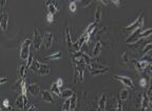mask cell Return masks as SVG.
Instances as JSON below:
<instances>
[{
    "instance_id": "6da1fadb",
    "label": "cell",
    "mask_w": 152,
    "mask_h": 111,
    "mask_svg": "<svg viewBox=\"0 0 152 111\" xmlns=\"http://www.w3.org/2000/svg\"><path fill=\"white\" fill-rule=\"evenodd\" d=\"M150 35H152V28L147 29L145 31H140V29H138V30H136L133 34H131V35L129 36V38H127L126 43H128V45L137 43L140 40L149 37Z\"/></svg>"
},
{
    "instance_id": "7a4b0ae2",
    "label": "cell",
    "mask_w": 152,
    "mask_h": 111,
    "mask_svg": "<svg viewBox=\"0 0 152 111\" xmlns=\"http://www.w3.org/2000/svg\"><path fill=\"white\" fill-rule=\"evenodd\" d=\"M30 69L32 70V72H34L35 74L40 75V76H45L50 73V67L48 66V65L40 62L39 60H37V59H34L33 64H32Z\"/></svg>"
},
{
    "instance_id": "3957f363",
    "label": "cell",
    "mask_w": 152,
    "mask_h": 111,
    "mask_svg": "<svg viewBox=\"0 0 152 111\" xmlns=\"http://www.w3.org/2000/svg\"><path fill=\"white\" fill-rule=\"evenodd\" d=\"M142 24H144V14H142V13H140V14L138 15L137 18H136L135 21L133 22V24H131L130 26H126V28L123 29V32L125 34L131 35V34L134 33L136 30H138V29L142 28Z\"/></svg>"
},
{
    "instance_id": "277c9868",
    "label": "cell",
    "mask_w": 152,
    "mask_h": 111,
    "mask_svg": "<svg viewBox=\"0 0 152 111\" xmlns=\"http://www.w3.org/2000/svg\"><path fill=\"white\" fill-rule=\"evenodd\" d=\"M31 43H32V41L30 38H26V39L22 41L21 48H20V54H19V57H20L21 60H26V59H28V55L31 53V51H30Z\"/></svg>"
},
{
    "instance_id": "5b68a950",
    "label": "cell",
    "mask_w": 152,
    "mask_h": 111,
    "mask_svg": "<svg viewBox=\"0 0 152 111\" xmlns=\"http://www.w3.org/2000/svg\"><path fill=\"white\" fill-rule=\"evenodd\" d=\"M43 45V40H42V36L40 35V32L38 30L37 26L34 28V39H33V47L36 51L40 49V47Z\"/></svg>"
},
{
    "instance_id": "8992f818",
    "label": "cell",
    "mask_w": 152,
    "mask_h": 111,
    "mask_svg": "<svg viewBox=\"0 0 152 111\" xmlns=\"http://www.w3.org/2000/svg\"><path fill=\"white\" fill-rule=\"evenodd\" d=\"M151 64L148 60H142V59H136V60H133V65L135 67L136 71L138 73H144L146 69L149 67V65Z\"/></svg>"
},
{
    "instance_id": "52a82bcc",
    "label": "cell",
    "mask_w": 152,
    "mask_h": 111,
    "mask_svg": "<svg viewBox=\"0 0 152 111\" xmlns=\"http://www.w3.org/2000/svg\"><path fill=\"white\" fill-rule=\"evenodd\" d=\"M28 105V99L26 97V95L20 94L18 95V97L15 101V108L18 109H26Z\"/></svg>"
},
{
    "instance_id": "ba28073f",
    "label": "cell",
    "mask_w": 152,
    "mask_h": 111,
    "mask_svg": "<svg viewBox=\"0 0 152 111\" xmlns=\"http://www.w3.org/2000/svg\"><path fill=\"white\" fill-rule=\"evenodd\" d=\"M113 78L117 82H119L121 84H123V86L127 88H133L134 87V84H133V80L130 77H127V76H119V75H114Z\"/></svg>"
},
{
    "instance_id": "9c48e42d",
    "label": "cell",
    "mask_w": 152,
    "mask_h": 111,
    "mask_svg": "<svg viewBox=\"0 0 152 111\" xmlns=\"http://www.w3.org/2000/svg\"><path fill=\"white\" fill-rule=\"evenodd\" d=\"M42 40H43V47L45 49H50L53 46V43H54V36H53V34L51 32H45L43 34Z\"/></svg>"
},
{
    "instance_id": "30bf717a",
    "label": "cell",
    "mask_w": 152,
    "mask_h": 111,
    "mask_svg": "<svg viewBox=\"0 0 152 111\" xmlns=\"http://www.w3.org/2000/svg\"><path fill=\"white\" fill-rule=\"evenodd\" d=\"M7 24H9V14L5 12L4 10H2L1 12V19H0V28H1V31L7 32Z\"/></svg>"
},
{
    "instance_id": "8fae6325",
    "label": "cell",
    "mask_w": 152,
    "mask_h": 111,
    "mask_svg": "<svg viewBox=\"0 0 152 111\" xmlns=\"http://www.w3.org/2000/svg\"><path fill=\"white\" fill-rule=\"evenodd\" d=\"M41 97H42V99L45 102L49 103V104H56L54 97H53V93L51 91L45 90L43 92H41Z\"/></svg>"
},
{
    "instance_id": "7c38bea8",
    "label": "cell",
    "mask_w": 152,
    "mask_h": 111,
    "mask_svg": "<svg viewBox=\"0 0 152 111\" xmlns=\"http://www.w3.org/2000/svg\"><path fill=\"white\" fill-rule=\"evenodd\" d=\"M107 99L108 94L106 92H104L100 95L99 99H98V110H106L107 109Z\"/></svg>"
},
{
    "instance_id": "4fadbf2b",
    "label": "cell",
    "mask_w": 152,
    "mask_h": 111,
    "mask_svg": "<svg viewBox=\"0 0 152 111\" xmlns=\"http://www.w3.org/2000/svg\"><path fill=\"white\" fill-rule=\"evenodd\" d=\"M64 37H66V46L69 48V50L71 51L72 48H73V45L74 43L72 41V38H71V33H70V29H69V26L66 24V29H64Z\"/></svg>"
},
{
    "instance_id": "5bb4252c",
    "label": "cell",
    "mask_w": 152,
    "mask_h": 111,
    "mask_svg": "<svg viewBox=\"0 0 152 111\" xmlns=\"http://www.w3.org/2000/svg\"><path fill=\"white\" fill-rule=\"evenodd\" d=\"M102 41H96V43L94 45V47H93V50H92V55L91 56L94 57V58H97L98 56L100 55V53H102Z\"/></svg>"
},
{
    "instance_id": "9a60e30c",
    "label": "cell",
    "mask_w": 152,
    "mask_h": 111,
    "mask_svg": "<svg viewBox=\"0 0 152 111\" xmlns=\"http://www.w3.org/2000/svg\"><path fill=\"white\" fill-rule=\"evenodd\" d=\"M28 92L32 96H36L40 93V87L38 84H31V85L28 86Z\"/></svg>"
},
{
    "instance_id": "2e32d148",
    "label": "cell",
    "mask_w": 152,
    "mask_h": 111,
    "mask_svg": "<svg viewBox=\"0 0 152 111\" xmlns=\"http://www.w3.org/2000/svg\"><path fill=\"white\" fill-rule=\"evenodd\" d=\"M60 88H61V87H60V86L58 85V84H57L56 82H54V83L52 84V86H51L50 91L54 95H56V96L61 97V91H60Z\"/></svg>"
},
{
    "instance_id": "e0dca14e",
    "label": "cell",
    "mask_w": 152,
    "mask_h": 111,
    "mask_svg": "<svg viewBox=\"0 0 152 111\" xmlns=\"http://www.w3.org/2000/svg\"><path fill=\"white\" fill-rule=\"evenodd\" d=\"M97 22H95V21H93V22H91L90 24H88V26H86V30H85V32L83 33H86V34H89V35H91L92 36L93 34H94V32H95V29H96V26H97Z\"/></svg>"
},
{
    "instance_id": "ac0fdd59",
    "label": "cell",
    "mask_w": 152,
    "mask_h": 111,
    "mask_svg": "<svg viewBox=\"0 0 152 111\" xmlns=\"http://www.w3.org/2000/svg\"><path fill=\"white\" fill-rule=\"evenodd\" d=\"M26 73V64L22 62V64L18 67V78H20V79L24 78Z\"/></svg>"
},
{
    "instance_id": "d6986e66",
    "label": "cell",
    "mask_w": 152,
    "mask_h": 111,
    "mask_svg": "<svg viewBox=\"0 0 152 111\" xmlns=\"http://www.w3.org/2000/svg\"><path fill=\"white\" fill-rule=\"evenodd\" d=\"M109 71V68L108 67H104V68H102V69H96V70H93V71H90L91 75L92 76H98L100 74H104V73H107Z\"/></svg>"
},
{
    "instance_id": "ffe728a7",
    "label": "cell",
    "mask_w": 152,
    "mask_h": 111,
    "mask_svg": "<svg viewBox=\"0 0 152 111\" xmlns=\"http://www.w3.org/2000/svg\"><path fill=\"white\" fill-rule=\"evenodd\" d=\"M129 95H130V92H129V90L126 87L119 92V99H121V102H126L127 99H129Z\"/></svg>"
},
{
    "instance_id": "44dd1931",
    "label": "cell",
    "mask_w": 152,
    "mask_h": 111,
    "mask_svg": "<svg viewBox=\"0 0 152 111\" xmlns=\"http://www.w3.org/2000/svg\"><path fill=\"white\" fill-rule=\"evenodd\" d=\"M102 7H96V11H95V14H94V21L99 24L102 21Z\"/></svg>"
},
{
    "instance_id": "7402d4cb",
    "label": "cell",
    "mask_w": 152,
    "mask_h": 111,
    "mask_svg": "<svg viewBox=\"0 0 152 111\" xmlns=\"http://www.w3.org/2000/svg\"><path fill=\"white\" fill-rule=\"evenodd\" d=\"M74 91L73 90H71V89H64L61 91V97L62 99H71V96L74 94Z\"/></svg>"
},
{
    "instance_id": "603a6c76",
    "label": "cell",
    "mask_w": 152,
    "mask_h": 111,
    "mask_svg": "<svg viewBox=\"0 0 152 111\" xmlns=\"http://www.w3.org/2000/svg\"><path fill=\"white\" fill-rule=\"evenodd\" d=\"M62 57V52H56V53H53V54L48 55V56L45 57V59H50V60H57V59H59Z\"/></svg>"
},
{
    "instance_id": "cb8c5ba5",
    "label": "cell",
    "mask_w": 152,
    "mask_h": 111,
    "mask_svg": "<svg viewBox=\"0 0 152 111\" xmlns=\"http://www.w3.org/2000/svg\"><path fill=\"white\" fill-rule=\"evenodd\" d=\"M150 51H152V41L151 40L147 41L146 45L144 46V48H142V55L147 54V53H149Z\"/></svg>"
},
{
    "instance_id": "d4e9b609",
    "label": "cell",
    "mask_w": 152,
    "mask_h": 111,
    "mask_svg": "<svg viewBox=\"0 0 152 111\" xmlns=\"http://www.w3.org/2000/svg\"><path fill=\"white\" fill-rule=\"evenodd\" d=\"M45 4H53L59 10L61 7V2L60 0H45Z\"/></svg>"
},
{
    "instance_id": "484cf974",
    "label": "cell",
    "mask_w": 152,
    "mask_h": 111,
    "mask_svg": "<svg viewBox=\"0 0 152 111\" xmlns=\"http://www.w3.org/2000/svg\"><path fill=\"white\" fill-rule=\"evenodd\" d=\"M70 101H71V108H70V110H75L76 105H77V95H76V93H74L72 95Z\"/></svg>"
},
{
    "instance_id": "4316f807",
    "label": "cell",
    "mask_w": 152,
    "mask_h": 111,
    "mask_svg": "<svg viewBox=\"0 0 152 111\" xmlns=\"http://www.w3.org/2000/svg\"><path fill=\"white\" fill-rule=\"evenodd\" d=\"M70 108H71V101H70V99H66L61 109L64 111H66V110H70Z\"/></svg>"
},
{
    "instance_id": "83f0119b",
    "label": "cell",
    "mask_w": 152,
    "mask_h": 111,
    "mask_svg": "<svg viewBox=\"0 0 152 111\" xmlns=\"http://www.w3.org/2000/svg\"><path fill=\"white\" fill-rule=\"evenodd\" d=\"M121 62H123V64H125V65H129V64H130L128 52H125L123 55H121Z\"/></svg>"
},
{
    "instance_id": "f1b7e54d",
    "label": "cell",
    "mask_w": 152,
    "mask_h": 111,
    "mask_svg": "<svg viewBox=\"0 0 152 111\" xmlns=\"http://www.w3.org/2000/svg\"><path fill=\"white\" fill-rule=\"evenodd\" d=\"M33 60H34V58H33V53L31 52V53H30V55H28V59H26V70L31 68L32 64H33Z\"/></svg>"
},
{
    "instance_id": "f546056e",
    "label": "cell",
    "mask_w": 152,
    "mask_h": 111,
    "mask_svg": "<svg viewBox=\"0 0 152 111\" xmlns=\"http://www.w3.org/2000/svg\"><path fill=\"white\" fill-rule=\"evenodd\" d=\"M94 0H81L80 1V7H87L93 2Z\"/></svg>"
},
{
    "instance_id": "4dcf8cb0",
    "label": "cell",
    "mask_w": 152,
    "mask_h": 111,
    "mask_svg": "<svg viewBox=\"0 0 152 111\" xmlns=\"http://www.w3.org/2000/svg\"><path fill=\"white\" fill-rule=\"evenodd\" d=\"M47 21L49 24H53L54 22V14L50 12H47Z\"/></svg>"
},
{
    "instance_id": "1f68e13d",
    "label": "cell",
    "mask_w": 152,
    "mask_h": 111,
    "mask_svg": "<svg viewBox=\"0 0 152 111\" xmlns=\"http://www.w3.org/2000/svg\"><path fill=\"white\" fill-rule=\"evenodd\" d=\"M69 10L72 13L76 12V10H77V4H76V2H70L69 3Z\"/></svg>"
},
{
    "instance_id": "d6a6232c",
    "label": "cell",
    "mask_w": 152,
    "mask_h": 111,
    "mask_svg": "<svg viewBox=\"0 0 152 111\" xmlns=\"http://www.w3.org/2000/svg\"><path fill=\"white\" fill-rule=\"evenodd\" d=\"M2 105H3V107H4V108H7V109H14L12 106H11V105H10L9 99H3V101H2Z\"/></svg>"
},
{
    "instance_id": "836d02e7",
    "label": "cell",
    "mask_w": 152,
    "mask_h": 111,
    "mask_svg": "<svg viewBox=\"0 0 152 111\" xmlns=\"http://www.w3.org/2000/svg\"><path fill=\"white\" fill-rule=\"evenodd\" d=\"M37 109L38 108L34 104H30V106H28V108H26V110H28V111H31V110H37Z\"/></svg>"
},
{
    "instance_id": "e575fe53",
    "label": "cell",
    "mask_w": 152,
    "mask_h": 111,
    "mask_svg": "<svg viewBox=\"0 0 152 111\" xmlns=\"http://www.w3.org/2000/svg\"><path fill=\"white\" fill-rule=\"evenodd\" d=\"M0 5H1V9L4 10L5 5H7V0H1L0 1Z\"/></svg>"
},
{
    "instance_id": "d590c367",
    "label": "cell",
    "mask_w": 152,
    "mask_h": 111,
    "mask_svg": "<svg viewBox=\"0 0 152 111\" xmlns=\"http://www.w3.org/2000/svg\"><path fill=\"white\" fill-rule=\"evenodd\" d=\"M109 1H111L113 4H115V5H119L121 4V0H109Z\"/></svg>"
},
{
    "instance_id": "8d00e7d4",
    "label": "cell",
    "mask_w": 152,
    "mask_h": 111,
    "mask_svg": "<svg viewBox=\"0 0 152 111\" xmlns=\"http://www.w3.org/2000/svg\"><path fill=\"white\" fill-rule=\"evenodd\" d=\"M7 78H5V77L1 78V79H0V83H1V85H2V84H4L5 82H7Z\"/></svg>"
},
{
    "instance_id": "74e56055",
    "label": "cell",
    "mask_w": 152,
    "mask_h": 111,
    "mask_svg": "<svg viewBox=\"0 0 152 111\" xmlns=\"http://www.w3.org/2000/svg\"><path fill=\"white\" fill-rule=\"evenodd\" d=\"M148 70H149V72H150V73H152V64H150L149 65V67H148Z\"/></svg>"
},
{
    "instance_id": "f35d334b",
    "label": "cell",
    "mask_w": 152,
    "mask_h": 111,
    "mask_svg": "<svg viewBox=\"0 0 152 111\" xmlns=\"http://www.w3.org/2000/svg\"><path fill=\"white\" fill-rule=\"evenodd\" d=\"M100 1H102V2L104 3V4H106V5H107L108 2H109V0H100Z\"/></svg>"
},
{
    "instance_id": "ab89813d",
    "label": "cell",
    "mask_w": 152,
    "mask_h": 111,
    "mask_svg": "<svg viewBox=\"0 0 152 111\" xmlns=\"http://www.w3.org/2000/svg\"><path fill=\"white\" fill-rule=\"evenodd\" d=\"M149 102H150V104H151V106H152V95H150V96H149Z\"/></svg>"
},
{
    "instance_id": "60d3db41",
    "label": "cell",
    "mask_w": 152,
    "mask_h": 111,
    "mask_svg": "<svg viewBox=\"0 0 152 111\" xmlns=\"http://www.w3.org/2000/svg\"><path fill=\"white\" fill-rule=\"evenodd\" d=\"M70 2H76V1H79V2H80L81 0H69Z\"/></svg>"
}]
</instances>
